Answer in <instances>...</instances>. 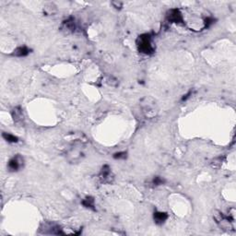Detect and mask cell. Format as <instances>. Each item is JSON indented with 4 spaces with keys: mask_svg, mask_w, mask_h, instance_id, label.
<instances>
[{
    "mask_svg": "<svg viewBox=\"0 0 236 236\" xmlns=\"http://www.w3.org/2000/svg\"><path fill=\"white\" fill-rule=\"evenodd\" d=\"M137 44H138L139 52L146 54V55H150V54L153 53V47L151 45V36L149 34L140 35L138 39Z\"/></svg>",
    "mask_w": 236,
    "mask_h": 236,
    "instance_id": "obj_1",
    "label": "cell"
},
{
    "mask_svg": "<svg viewBox=\"0 0 236 236\" xmlns=\"http://www.w3.org/2000/svg\"><path fill=\"white\" fill-rule=\"evenodd\" d=\"M168 19L174 23H180L183 21V17L178 9H171L168 13Z\"/></svg>",
    "mask_w": 236,
    "mask_h": 236,
    "instance_id": "obj_2",
    "label": "cell"
},
{
    "mask_svg": "<svg viewBox=\"0 0 236 236\" xmlns=\"http://www.w3.org/2000/svg\"><path fill=\"white\" fill-rule=\"evenodd\" d=\"M19 158H20L19 156H17V157H15L12 160L9 161V162H8V168H9L10 171H18V170H19V168L21 165L20 162H22V161H20V162L19 161Z\"/></svg>",
    "mask_w": 236,
    "mask_h": 236,
    "instance_id": "obj_3",
    "label": "cell"
},
{
    "mask_svg": "<svg viewBox=\"0 0 236 236\" xmlns=\"http://www.w3.org/2000/svg\"><path fill=\"white\" fill-rule=\"evenodd\" d=\"M168 218V215L164 212H155L154 213V221L158 224H162L165 222Z\"/></svg>",
    "mask_w": 236,
    "mask_h": 236,
    "instance_id": "obj_4",
    "label": "cell"
},
{
    "mask_svg": "<svg viewBox=\"0 0 236 236\" xmlns=\"http://www.w3.org/2000/svg\"><path fill=\"white\" fill-rule=\"evenodd\" d=\"M28 54V48L25 47V46H21V47H19V48H17V49L15 50L14 53H13V56L21 57V56H26Z\"/></svg>",
    "mask_w": 236,
    "mask_h": 236,
    "instance_id": "obj_5",
    "label": "cell"
},
{
    "mask_svg": "<svg viewBox=\"0 0 236 236\" xmlns=\"http://www.w3.org/2000/svg\"><path fill=\"white\" fill-rule=\"evenodd\" d=\"M82 204H83L84 207H86V208H93V207H94V199L92 197H87L82 201Z\"/></svg>",
    "mask_w": 236,
    "mask_h": 236,
    "instance_id": "obj_6",
    "label": "cell"
},
{
    "mask_svg": "<svg viewBox=\"0 0 236 236\" xmlns=\"http://www.w3.org/2000/svg\"><path fill=\"white\" fill-rule=\"evenodd\" d=\"M3 138L6 139L7 141L8 142H11V143H15V142H18V138L15 137L11 134H8V133H3Z\"/></svg>",
    "mask_w": 236,
    "mask_h": 236,
    "instance_id": "obj_7",
    "label": "cell"
},
{
    "mask_svg": "<svg viewBox=\"0 0 236 236\" xmlns=\"http://www.w3.org/2000/svg\"><path fill=\"white\" fill-rule=\"evenodd\" d=\"M163 182H164V180H163V179H162V178H161V177H159V176H157V177H155V178L153 179V184H156V185L162 184H163Z\"/></svg>",
    "mask_w": 236,
    "mask_h": 236,
    "instance_id": "obj_8",
    "label": "cell"
},
{
    "mask_svg": "<svg viewBox=\"0 0 236 236\" xmlns=\"http://www.w3.org/2000/svg\"><path fill=\"white\" fill-rule=\"evenodd\" d=\"M115 159H125V157H126V153L125 152H119V153H116V154H114V156H113Z\"/></svg>",
    "mask_w": 236,
    "mask_h": 236,
    "instance_id": "obj_9",
    "label": "cell"
}]
</instances>
